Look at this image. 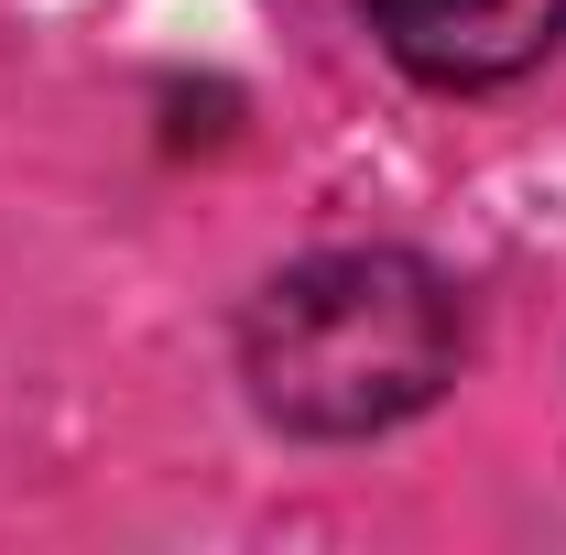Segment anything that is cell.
I'll return each instance as SVG.
<instances>
[{
  "mask_svg": "<svg viewBox=\"0 0 566 555\" xmlns=\"http://www.w3.org/2000/svg\"><path fill=\"white\" fill-rule=\"evenodd\" d=\"M359 22L415 87H447V98L512 87L566 44V0H359Z\"/></svg>",
  "mask_w": 566,
  "mask_h": 555,
  "instance_id": "7a4b0ae2",
  "label": "cell"
},
{
  "mask_svg": "<svg viewBox=\"0 0 566 555\" xmlns=\"http://www.w3.org/2000/svg\"><path fill=\"white\" fill-rule=\"evenodd\" d=\"M469 359V305L424 251H305L240 305L251 415L316 447L415 425Z\"/></svg>",
  "mask_w": 566,
  "mask_h": 555,
  "instance_id": "6da1fadb",
  "label": "cell"
}]
</instances>
